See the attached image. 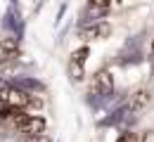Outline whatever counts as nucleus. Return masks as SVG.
I'll return each instance as SVG.
<instances>
[{
  "mask_svg": "<svg viewBox=\"0 0 154 142\" xmlns=\"http://www.w3.org/2000/svg\"><path fill=\"white\" fill-rule=\"evenodd\" d=\"M116 142H140V140H137L135 133H121V135L116 137Z\"/></svg>",
  "mask_w": 154,
  "mask_h": 142,
  "instance_id": "12",
  "label": "nucleus"
},
{
  "mask_svg": "<svg viewBox=\"0 0 154 142\" xmlns=\"http://www.w3.org/2000/svg\"><path fill=\"white\" fill-rule=\"evenodd\" d=\"M45 128H48V123H45V119H43V116L26 114V116L19 121V125H17L14 130H19L21 135H43V133H45Z\"/></svg>",
  "mask_w": 154,
  "mask_h": 142,
  "instance_id": "4",
  "label": "nucleus"
},
{
  "mask_svg": "<svg viewBox=\"0 0 154 142\" xmlns=\"http://www.w3.org/2000/svg\"><path fill=\"white\" fill-rule=\"evenodd\" d=\"M109 0H88V10H85V21L95 24V21H102L104 12L109 10Z\"/></svg>",
  "mask_w": 154,
  "mask_h": 142,
  "instance_id": "8",
  "label": "nucleus"
},
{
  "mask_svg": "<svg viewBox=\"0 0 154 142\" xmlns=\"http://www.w3.org/2000/svg\"><path fill=\"white\" fill-rule=\"evenodd\" d=\"M31 104L38 107L40 102L33 100L26 90H21L17 85H2L0 88V107H19V109H26Z\"/></svg>",
  "mask_w": 154,
  "mask_h": 142,
  "instance_id": "1",
  "label": "nucleus"
},
{
  "mask_svg": "<svg viewBox=\"0 0 154 142\" xmlns=\"http://www.w3.org/2000/svg\"><path fill=\"white\" fill-rule=\"evenodd\" d=\"M24 116H26V109H19V107H2L0 109V123L7 128H17Z\"/></svg>",
  "mask_w": 154,
  "mask_h": 142,
  "instance_id": "7",
  "label": "nucleus"
},
{
  "mask_svg": "<svg viewBox=\"0 0 154 142\" xmlns=\"http://www.w3.org/2000/svg\"><path fill=\"white\" fill-rule=\"evenodd\" d=\"M0 52H2V57L17 59L19 57V41L17 38H2L0 41Z\"/></svg>",
  "mask_w": 154,
  "mask_h": 142,
  "instance_id": "9",
  "label": "nucleus"
},
{
  "mask_svg": "<svg viewBox=\"0 0 154 142\" xmlns=\"http://www.w3.org/2000/svg\"><path fill=\"white\" fill-rule=\"evenodd\" d=\"M14 69H17V59L2 57V62H0V71H2V74H12Z\"/></svg>",
  "mask_w": 154,
  "mask_h": 142,
  "instance_id": "11",
  "label": "nucleus"
},
{
  "mask_svg": "<svg viewBox=\"0 0 154 142\" xmlns=\"http://www.w3.org/2000/svg\"><path fill=\"white\" fill-rule=\"evenodd\" d=\"M17 142H52V140L43 133V135H19Z\"/></svg>",
  "mask_w": 154,
  "mask_h": 142,
  "instance_id": "10",
  "label": "nucleus"
},
{
  "mask_svg": "<svg viewBox=\"0 0 154 142\" xmlns=\"http://www.w3.org/2000/svg\"><path fill=\"white\" fill-rule=\"evenodd\" d=\"M109 33H112V24L95 21V24H90V26H85L81 31V38H85V41H100V38H107Z\"/></svg>",
  "mask_w": 154,
  "mask_h": 142,
  "instance_id": "6",
  "label": "nucleus"
},
{
  "mask_svg": "<svg viewBox=\"0 0 154 142\" xmlns=\"http://www.w3.org/2000/svg\"><path fill=\"white\" fill-rule=\"evenodd\" d=\"M140 142H154V130H145L142 137H140Z\"/></svg>",
  "mask_w": 154,
  "mask_h": 142,
  "instance_id": "13",
  "label": "nucleus"
},
{
  "mask_svg": "<svg viewBox=\"0 0 154 142\" xmlns=\"http://www.w3.org/2000/svg\"><path fill=\"white\" fill-rule=\"evenodd\" d=\"M152 57H154V43H152Z\"/></svg>",
  "mask_w": 154,
  "mask_h": 142,
  "instance_id": "14",
  "label": "nucleus"
},
{
  "mask_svg": "<svg viewBox=\"0 0 154 142\" xmlns=\"http://www.w3.org/2000/svg\"><path fill=\"white\" fill-rule=\"evenodd\" d=\"M88 47H78L76 52L71 55V59H69V76H71V81H83V76H85V59H88Z\"/></svg>",
  "mask_w": 154,
  "mask_h": 142,
  "instance_id": "3",
  "label": "nucleus"
},
{
  "mask_svg": "<svg viewBox=\"0 0 154 142\" xmlns=\"http://www.w3.org/2000/svg\"><path fill=\"white\" fill-rule=\"evenodd\" d=\"M114 92V76L107 69H100L90 81V95L95 97H109Z\"/></svg>",
  "mask_w": 154,
  "mask_h": 142,
  "instance_id": "2",
  "label": "nucleus"
},
{
  "mask_svg": "<svg viewBox=\"0 0 154 142\" xmlns=\"http://www.w3.org/2000/svg\"><path fill=\"white\" fill-rule=\"evenodd\" d=\"M149 102H152L149 90H135L133 95H131V100L126 102V109H128V114H140L142 109L149 107Z\"/></svg>",
  "mask_w": 154,
  "mask_h": 142,
  "instance_id": "5",
  "label": "nucleus"
}]
</instances>
